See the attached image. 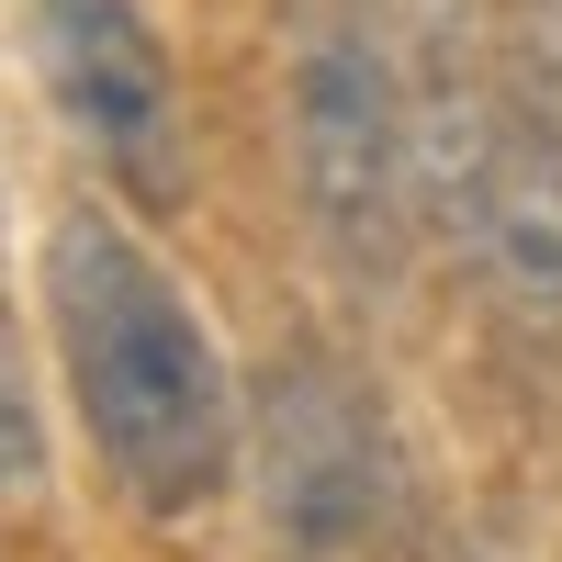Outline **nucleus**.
Instances as JSON below:
<instances>
[{
    "label": "nucleus",
    "mask_w": 562,
    "mask_h": 562,
    "mask_svg": "<svg viewBox=\"0 0 562 562\" xmlns=\"http://www.w3.org/2000/svg\"><path fill=\"white\" fill-rule=\"evenodd\" d=\"M45 338H57L68 405L102 473L158 506V518H192V506L237 473V371H225L203 304L158 270V248L135 237L124 214L79 203L45 225Z\"/></svg>",
    "instance_id": "nucleus-1"
},
{
    "label": "nucleus",
    "mask_w": 562,
    "mask_h": 562,
    "mask_svg": "<svg viewBox=\"0 0 562 562\" xmlns=\"http://www.w3.org/2000/svg\"><path fill=\"white\" fill-rule=\"evenodd\" d=\"M394 57L349 0H304L293 12V158H304V203L326 225V248L349 270H394L405 248V203L428 180V147H416Z\"/></svg>",
    "instance_id": "nucleus-2"
},
{
    "label": "nucleus",
    "mask_w": 562,
    "mask_h": 562,
    "mask_svg": "<svg viewBox=\"0 0 562 562\" xmlns=\"http://www.w3.org/2000/svg\"><path fill=\"white\" fill-rule=\"evenodd\" d=\"M34 57L57 113L79 124V147L102 158L135 203H180L192 192V135H180V79L169 45L135 0H23Z\"/></svg>",
    "instance_id": "nucleus-3"
},
{
    "label": "nucleus",
    "mask_w": 562,
    "mask_h": 562,
    "mask_svg": "<svg viewBox=\"0 0 562 562\" xmlns=\"http://www.w3.org/2000/svg\"><path fill=\"white\" fill-rule=\"evenodd\" d=\"M416 147H428V192L461 225L473 270L518 304H562V135L506 90H473Z\"/></svg>",
    "instance_id": "nucleus-4"
},
{
    "label": "nucleus",
    "mask_w": 562,
    "mask_h": 562,
    "mask_svg": "<svg viewBox=\"0 0 562 562\" xmlns=\"http://www.w3.org/2000/svg\"><path fill=\"white\" fill-rule=\"evenodd\" d=\"M405 495V461L371 383H349L338 360H293L259 405V506L293 551H338L371 540Z\"/></svg>",
    "instance_id": "nucleus-5"
},
{
    "label": "nucleus",
    "mask_w": 562,
    "mask_h": 562,
    "mask_svg": "<svg viewBox=\"0 0 562 562\" xmlns=\"http://www.w3.org/2000/svg\"><path fill=\"white\" fill-rule=\"evenodd\" d=\"M45 484V416L23 383V338H12V304H0V495H34Z\"/></svg>",
    "instance_id": "nucleus-6"
}]
</instances>
